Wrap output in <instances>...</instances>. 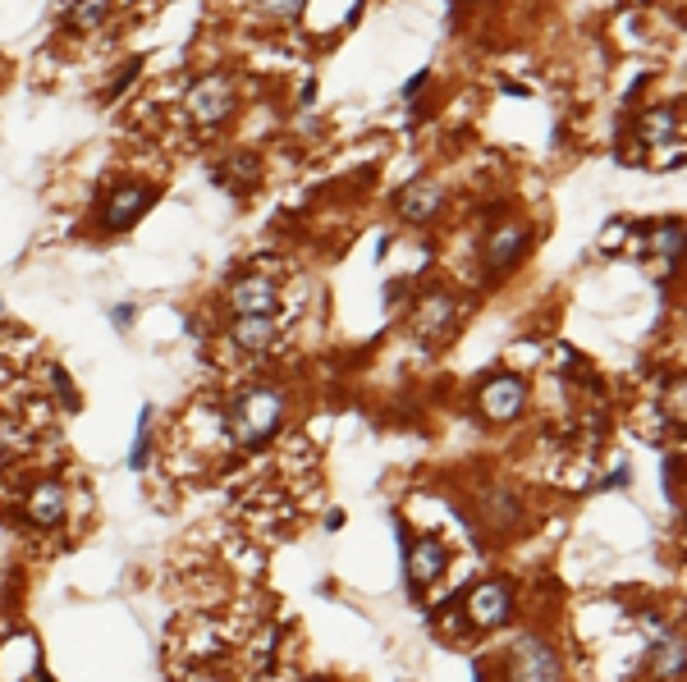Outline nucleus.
Wrapping results in <instances>:
<instances>
[{
    "mask_svg": "<svg viewBox=\"0 0 687 682\" xmlns=\"http://www.w3.org/2000/svg\"><path fill=\"white\" fill-rule=\"evenodd\" d=\"M229 427H235V440L243 449H257L266 444L280 427H285V394L276 385H252L235 399L229 408Z\"/></svg>",
    "mask_w": 687,
    "mask_h": 682,
    "instance_id": "obj_1",
    "label": "nucleus"
},
{
    "mask_svg": "<svg viewBox=\"0 0 687 682\" xmlns=\"http://www.w3.org/2000/svg\"><path fill=\"white\" fill-rule=\"evenodd\" d=\"M235 106H239V88L229 73H207V79H198L193 92H188V116H193L202 129L225 124L229 116H235Z\"/></svg>",
    "mask_w": 687,
    "mask_h": 682,
    "instance_id": "obj_2",
    "label": "nucleus"
},
{
    "mask_svg": "<svg viewBox=\"0 0 687 682\" xmlns=\"http://www.w3.org/2000/svg\"><path fill=\"white\" fill-rule=\"evenodd\" d=\"M468 619L477 628H505L514 619V586L500 578H486L468 591Z\"/></svg>",
    "mask_w": 687,
    "mask_h": 682,
    "instance_id": "obj_3",
    "label": "nucleus"
},
{
    "mask_svg": "<svg viewBox=\"0 0 687 682\" xmlns=\"http://www.w3.org/2000/svg\"><path fill=\"white\" fill-rule=\"evenodd\" d=\"M527 239H531V230H527L522 220H509V224H500V230H490L486 243H481V267H486L490 275L514 271L518 257L527 252Z\"/></svg>",
    "mask_w": 687,
    "mask_h": 682,
    "instance_id": "obj_4",
    "label": "nucleus"
},
{
    "mask_svg": "<svg viewBox=\"0 0 687 682\" xmlns=\"http://www.w3.org/2000/svg\"><path fill=\"white\" fill-rule=\"evenodd\" d=\"M509 673L522 678V682H550V678L564 673V664L541 636H518L514 651H509Z\"/></svg>",
    "mask_w": 687,
    "mask_h": 682,
    "instance_id": "obj_5",
    "label": "nucleus"
},
{
    "mask_svg": "<svg viewBox=\"0 0 687 682\" xmlns=\"http://www.w3.org/2000/svg\"><path fill=\"white\" fill-rule=\"evenodd\" d=\"M527 408V381L522 375H495V381L481 385V412L490 422H514V417Z\"/></svg>",
    "mask_w": 687,
    "mask_h": 682,
    "instance_id": "obj_6",
    "label": "nucleus"
},
{
    "mask_svg": "<svg viewBox=\"0 0 687 682\" xmlns=\"http://www.w3.org/2000/svg\"><path fill=\"white\" fill-rule=\"evenodd\" d=\"M157 202V193H151L147 183H125L114 188L110 202H106V230H129V224H138L147 215V207Z\"/></svg>",
    "mask_w": 687,
    "mask_h": 682,
    "instance_id": "obj_7",
    "label": "nucleus"
},
{
    "mask_svg": "<svg viewBox=\"0 0 687 682\" xmlns=\"http://www.w3.org/2000/svg\"><path fill=\"white\" fill-rule=\"evenodd\" d=\"M229 339L243 353H266L276 344V312H239V321L229 325Z\"/></svg>",
    "mask_w": 687,
    "mask_h": 682,
    "instance_id": "obj_8",
    "label": "nucleus"
},
{
    "mask_svg": "<svg viewBox=\"0 0 687 682\" xmlns=\"http://www.w3.org/2000/svg\"><path fill=\"white\" fill-rule=\"evenodd\" d=\"M445 568H449V550H445V541H436V536L412 541V550H408V582L427 586V582H436V578L445 573Z\"/></svg>",
    "mask_w": 687,
    "mask_h": 682,
    "instance_id": "obj_9",
    "label": "nucleus"
},
{
    "mask_svg": "<svg viewBox=\"0 0 687 682\" xmlns=\"http://www.w3.org/2000/svg\"><path fill=\"white\" fill-rule=\"evenodd\" d=\"M276 302H280V289L266 275H243L229 289V308L235 312H276Z\"/></svg>",
    "mask_w": 687,
    "mask_h": 682,
    "instance_id": "obj_10",
    "label": "nucleus"
},
{
    "mask_svg": "<svg viewBox=\"0 0 687 682\" xmlns=\"http://www.w3.org/2000/svg\"><path fill=\"white\" fill-rule=\"evenodd\" d=\"M440 207H445V188H440V183H431V179H417L412 188H404V193H399V211H404L412 224H427V220H436V215H440Z\"/></svg>",
    "mask_w": 687,
    "mask_h": 682,
    "instance_id": "obj_11",
    "label": "nucleus"
},
{
    "mask_svg": "<svg viewBox=\"0 0 687 682\" xmlns=\"http://www.w3.org/2000/svg\"><path fill=\"white\" fill-rule=\"evenodd\" d=\"M449 325H454V302L445 298V293H436V298H427L422 308H417V317H412V330L427 339V344H440V339L449 334Z\"/></svg>",
    "mask_w": 687,
    "mask_h": 682,
    "instance_id": "obj_12",
    "label": "nucleus"
},
{
    "mask_svg": "<svg viewBox=\"0 0 687 682\" xmlns=\"http://www.w3.org/2000/svg\"><path fill=\"white\" fill-rule=\"evenodd\" d=\"M28 518L32 526H60L64 518V490L60 485H37L28 495Z\"/></svg>",
    "mask_w": 687,
    "mask_h": 682,
    "instance_id": "obj_13",
    "label": "nucleus"
},
{
    "mask_svg": "<svg viewBox=\"0 0 687 682\" xmlns=\"http://www.w3.org/2000/svg\"><path fill=\"white\" fill-rule=\"evenodd\" d=\"M637 138H641V142H651V147H660V142H669V138H678V110H669V106L646 110V116L637 120Z\"/></svg>",
    "mask_w": 687,
    "mask_h": 682,
    "instance_id": "obj_14",
    "label": "nucleus"
},
{
    "mask_svg": "<svg viewBox=\"0 0 687 682\" xmlns=\"http://www.w3.org/2000/svg\"><path fill=\"white\" fill-rule=\"evenodd\" d=\"M651 673L660 678H678L683 673V632H660L656 636V655H651Z\"/></svg>",
    "mask_w": 687,
    "mask_h": 682,
    "instance_id": "obj_15",
    "label": "nucleus"
},
{
    "mask_svg": "<svg viewBox=\"0 0 687 682\" xmlns=\"http://www.w3.org/2000/svg\"><path fill=\"white\" fill-rule=\"evenodd\" d=\"M110 19V0H69V23L73 28H101Z\"/></svg>",
    "mask_w": 687,
    "mask_h": 682,
    "instance_id": "obj_16",
    "label": "nucleus"
},
{
    "mask_svg": "<svg viewBox=\"0 0 687 682\" xmlns=\"http://www.w3.org/2000/svg\"><path fill=\"white\" fill-rule=\"evenodd\" d=\"M225 170H235V179H220V183L235 188V193H248L257 183V157H235V161H225Z\"/></svg>",
    "mask_w": 687,
    "mask_h": 682,
    "instance_id": "obj_17",
    "label": "nucleus"
},
{
    "mask_svg": "<svg viewBox=\"0 0 687 682\" xmlns=\"http://www.w3.org/2000/svg\"><path fill=\"white\" fill-rule=\"evenodd\" d=\"M678 239H683V224H678V220H669V224H660V230H656V239H651V243H656V252H660V257H669V261H674V257H678Z\"/></svg>",
    "mask_w": 687,
    "mask_h": 682,
    "instance_id": "obj_18",
    "label": "nucleus"
},
{
    "mask_svg": "<svg viewBox=\"0 0 687 682\" xmlns=\"http://www.w3.org/2000/svg\"><path fill=\"white\" fill-rule=\"evenodd\" d=\"M147 444H151V408H142V417H138V440H133V453H129V463H133V468H142Z\"/></svg>",
    "mask_w": 687,
    "mask_h": 682,
    "instance_id": "obj_19",
    "label": "nucleus"
},
{
    "mask_svg": "<svg viewBox=\"0 0 687 682\" xmlns=\"http://www.w3.org/2000/svg\"><path fill=\"white\" fill-rule=\"evenodd\" d=\"M51 381H56V394H60L64 408H79V394H73V381H69L64 367H51Z\"/></svg>",
    "mask_w": 687,
    "mask_h": 682,
    "instance_id": "obj_20",
    "label": "nucleus"
},
{
    "mask_svg": "<svg viewBox=\"0 0 687 682\" xmlns=\"http://www.w3.org/2000/svg\"><path fill=\"white\" fill-rule=\"evenodd\" d=\"M266 10H271L276 19H293V14H302V6H308V0H261Z\"/></svg>",
    "mask_w": 687,
    "mask_h": 682,
    "instance_id": "obj_21",
    "label": "nucleus"
},
{
    "mask_svg": "<svg viewBox=\"0 0 687 682\" xmlns=\"http://www.w3.org/2000/svg\"><path fill=\"white\" fill-rule=\"evenodd\" d=\"M10 444H14V422H6V417H0V463H6Z\"/></svg>",
    "mask_w": 687,
    "mask_h": 682,
    "instance_id": "obj_22",
    "label": "nucleus"
},
{
    "mask_svg": "<svg viewBox=\"0 0 687 682\" xmlns=\"http://www.w3.org/2000/svg\"><path fill=\"white\" fill-rule=\"evenodd\" d=\"M110 317H114V325H120V330H129V325H133V308H129V302H125V308H114Z\"/></svg>",
    "mask_w": 687,
    "mask_h": 682,
    "instance_id": "obj_23",
    "label": "nucleus"
}]
</instances>
